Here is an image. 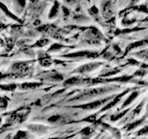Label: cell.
<instances>
[{"label":"cell","mask_w":148,"mask_h":139,"mask_svg":"<svg viewBox=\"0 0 148 139\" xmlns=\"http://www.w3.org/2000/svg\"><path fill=\"white\" fill-rule=\"evenodd\" d=\"M15 5L20 8H24L25 6V0H14Z\"/></svg>","instance_id":"cell-3"},{"label":"cell","mask_w":148,"mask_h":139,"mask_svg":"<svg viewBox=\"0 0 148 139\" xmlns=\"http://www.w3.org/2000/svg\"><path fill=\"white\" fill-rule=\"evenodd\" d=\"M25 136H26V133L25 132H21V131H20V132H18V133L16 134V138H22V137H25Z\"/></svg>","instance_id":"cell-4"},{"label":"cell","mask_w":148,"mask_h":139,"mask_svg":"<svg viewBox=\"0 0 148 139\" xmlns=\"http://www.w3.org/2000/svg\"><path fill=\"white\" fill-rule=\"evenodd\" d=\"M58 3H56L55 4V7L52 8V10H51V12L49 14V18H52L53 16H55L56 14H57V12H58Z\"/></svg>","instance_id":"cell-2"},{"label":"cell","mask_w":148,"mask_h":139,"mask_svg":"<svg viewBox=\"0 0 148 139\" xmlns=\"http://www.w3.org/2000/svg\"><path fill=\"white\" fill-rule=\"evenodd\" d=\"M36 85H28V83H25V85H21V88H34Z\"/></svg>","instance_id":"cell-5"},{"label":"cell","mask_w":148,"mask_h":139,"mask_svg":"<svg viewBox=\"0 0 148 139\" xmlns=\"http://www.w3.org/2000/svg\"><path fill=\"white\" fill-rule=\"evenodd\" d=\"M0 8L2 9V11L6 14V15L8 16V17H9V18H11L12 20H15L16 21H18V22H21V21L18 20V19L17 18V16L16 15H14V14L11 12V11H9V9L7 8V6L6 5H4L2 2H0Z\"/></svg>","instance_id":"cell-1"},{"label":"cell","mask_w":148,"mask_h":139,"mask_svg":"<svg viewBox=\"0 0 148 139\" xmlns=\"http://www.w3.org/2000/svg\"><path fill=\"white\" fill-rule=\"evenodd\" d=\"M0 123H1V118H0Z\"/></svg>","instance_id":"cell-6"}]
</instances>
